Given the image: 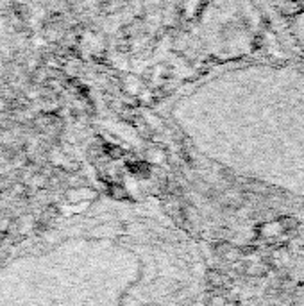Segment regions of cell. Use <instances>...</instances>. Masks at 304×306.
Wrapping results in <instances>:
<instances>
[{
	"label": "cell",
	"instance_id": "6da1fadb",
	"mask_svg": "<svg viewBox=\"0 0 304 306\" xmlns=\"http://www.w3.org/2000/svg\"><path fill=\"white\" fill-rule=\"evenodd\" d=\"M4 188H6V183H4V181H2V179H0V192H2V190H4Z\"/></svg>",
	"mask_w": 304,
	"mask_h": 306
}]
</instances>
